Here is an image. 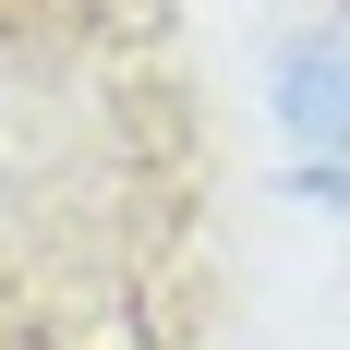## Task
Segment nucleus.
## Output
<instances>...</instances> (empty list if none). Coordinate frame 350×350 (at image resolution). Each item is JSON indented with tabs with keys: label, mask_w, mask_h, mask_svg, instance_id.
Returning <instances> with one entry per match:
<instances>
[{
	"label": "nucleus",
	"mask_w": 350,
	"mask_h": 350,
	"mask_svg": "<svg viewBox=\"0 0 350 350\" xmlns=\"http://www.w3.org/2000/svg\"><path fill=\"white\" fill-rule=\"evenodd\" d=\"M278 121L302 157H338L350 145V36H302L278 61Z\"/></svg>",
	"instance_id": "nucleus-1"
}]
</instances>
